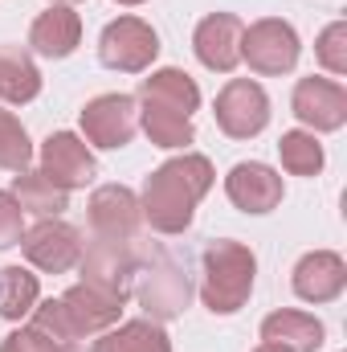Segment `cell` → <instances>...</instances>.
<instances>
[{"mask_svg": "<svg viewBox=\"0 0 347 352\" xmlns=\"http://www.w3.org/2000/svg\"><path fill=\"white\" fill-rule=\"evenodd\" d=\"M213 164L208 156H196V152H184V156H172L164 160L156 173L143 180V197H139V213L143 221L164 234V238H176L192 226L196 217V205L200 197L213 188Z\"/></svg>", "mask_w": 347, "mask_h": 352, "instance_id": "1", "label": "cell"}, {"mask_svg": "<svg viewBox=\"0 0 347 352\" xmlns=\"http://www.w3.org/2000/svg\"><path fill=\"white\" fill-rule=\"evenodd\" d=\"M123 307H127L123 299L102 295L86 283H74L58 299H37V307L29 316H33V328H41L58 344H82L86 336H98V332L115 328Z\"/></svg>", "mask_w": 347, "mask_h": 352, "instance_id": "2", "label": "cell"}, {"mask_svg": "<svg viewBox=\"0 0 347 352\" xmlns=\"http://www.w3.org/2000/svg\"><path fill=\"white\" fill-rule=\"evenodd\" d=\"M254 274H258V258L250 246L217 238L204 246L200 254V299L213 316H233L246 307L250 291H254Z\"/></svg>", "mask_w": 347, "mask_h": 352, "instance_id": "3", "label": "cell"}, {"mask_svg": "<svg viewBox=\"0 0 347 352\" xmlns=\"http://www.w3.org/2000/svg\"><path fill=\"white\" fill-rule=\"evenodd\" d=\"M135 278H139V287H135L139 307H143L147 320H156V324L184 316V307L192 303V274H188V263H180L168 250L143 254Z\"/></svg>", "mask_w": 347, "mask_h": 352, "instance_id": "4", "label": "cell"}, {"mask_svg": "<svg viewBox=\"0 0 347 352\" xmlns=\"http://www.w3.org/2000/svg\"><path fill=\"white\" fill-rule=\"evenodd\" d=\"M143 263V246L139 238H90L82 246V283L102 291V295H115L127 303V295L135 291V274Z\"/></svg>", "mask_w": 347, "mask_h": 352, "instance_id": "5", "label": "cell"}, {"mask_svg": "<svg viewBox=\"0 0 347 352\" xmlns=\"http://www.w3.org/2000/svg\"><path fill=\"white\" fill-rule=\"evenodd\" d=\"M298 54H302V41L294 25L282 16H261L241 33V62H250V70L261 78L290 74L298 66Z\"/></svg>", "mask_w": 347, "mask_h": 352, "instance_id": "6", "label": "cell"}, {"mask_svg": "<svg viewBox=\"0 0 347 352\" xmlns=\"http://www.w3.org/2000/svg\"><path fill=\"white\" fill-rule=\"evenodd\" d=\"M160 58V33L139 16H119L98 37V62L119 74H143Z\"/></svg>", "mask_w": 347, "mask_h": 352, "instance_id": "7", "label": "cell"}, {"mask_svg": "<svg viewBox=\"0 0 347 352\" xmlns=\"http://www.w3.org/2000/svg\"><path fill=\"white\" fill-rule=\"evenodd\" d=\"M213 115H217V127L229 140H254L270 123V94L254 78H229L217 94Z\"/></svg>", "mask_w": 347, "mask_h": 352, "instance_id": "8", "label": "cell"}, {"mask_svg": "<svg viewBox=\"0 0 347 352\" xmlns=\"http://www.w3.org/2000/svg\"><path fill=\"white\" fill-rule=\"evenodd\" d=\"M139 131V102L131 94H98L82 107V135L90 148H127Z\"/></svg>", "mask_w": 347, "mask_h": 352, "instance_id": "9", "label": "cell"}, {"mask_svg": "<svg viewBox=\"0 0 347 352\" xmlns=\"http://www.w3.org/2000/svg\"><path fill=\"white\" fill-rule=\"evenodd\" d=\"M82 230H74L62 217H41L33 230H25L21 238V254L29 258V266L45 270V274H66L74 270L82 258Z\"/></svg>", "mask_w": 347, "mask_h": 352, "instance_id": "10", "label": "cell"}, {"mask_svg": "<svg viewBox=\"0 0 347 352\" xmlns=\"http://www.w3.org/2000/svg\"><path fill=\"white\" fill-rule=\"evenodd\" d=\"M86 221L90 238H139V197L127 184H98L86 201Z\"/></svg>", "mask_w": 347, "mask_h": 352, "instance_id": "11", "label": "cell"}, {"mask_svg": "<svg viewBox=\"0 0 347 352\" xmlns=\"http://www.w3.org/2000/svg\"><path fill=\"white\" fill-rule=\"evenodd\" d=\"M290 111L307 131H339L347 123V90L335 78H298Z\"/></svg>", "mask_w": 347, "mask_h": 352, "instance_id": "12", "label": "cell"}, {"mask_svg": "<svg viewBox=\"0 0 347 352\" xmlns=\"http://www.w3.org/2000/svg\"><path fill=\"white\" fill-rule=\"evenodd\" d=\"M241 33H246V25H241L233 12H208V16L196 25V33H192V54H196V62H200L204 70H213V74L237 70V62H241Z\"/></svg>", "mask_w": 347, "mask_h": 352, "instance_id": "13", "label": "cell"}, {"mask_svg": "<svg viewBox=\"0 0 347 352\" xmlns=\"http://www.w3.org/2000/svg\"><path fill=\"white\" fill-rule=\"evenodd\" d=\"M41 173L49 176L58 188H86L94 180V152L82 135L74 131H53L45 144H41Z\"/></svg>", "mask_w": 347, "mask_h": 352, "instance_id": "14", "label": "cell"}, {"mask_svg": "<svg viewBox=\"0 0 347 352\" xmlns=\"http://www.w3.org/2000/svg\"><path fill=\"white\" fill-rule=\"evenodd\" d=\"M225 197L241 213H270L282 205V176L261 160H241L225 176Z\"/></svg>", "mask_w": 347, "mask_h": 352, "instance_id": "15", "label": "cell"}, {"mask_svg": "<svg viewBox=\"0 0 347 352\" xmlns=\"http://www.w3.org/2000/svg\"><path fill=\"white\" fill-rule=\"evenodd\" d=\"M290 287L302 303H331L347 287V263L335 250H311L298 258L294 274H290Z\"/></svg>", "mask_w": 347, "mask_h": 352, "instance_id": "16", "label": "cell"}, {"mask_svg": "<svg viewBox=\"0 0 347 352\" xmlns=\"http://www.w3.org/2000/svg\"><path fill=\"white\" fill-rule=\"evenodd\" d=\"M82 41V16L70 4H49L29 25V50L41 58H70Z\"/></svg>", "mask_w": 347, "mask_h": 352, "instance_id": "17", "label": "cell"}, {"mask_svg": "<svg viewBox=\"0 0 347 352\" xmlns=\"http://www.w3.org/2000/svg\"><path fill=\"white\" fill-rule=\"evenodd\" d=\"M261 340L265 344H282L290 352H319L323 340H327V332H323V324L311 311L282 307V311H270L261 320Z\"/></svg>", "mask_w": 347, "mask_h": 352, "instance_id": "18", "label": "cell"}, {"mask_svg": "<svg viewBox=\"0 0 347 352\" xmlns=\"http://www.w3.org/2000/svg\"><path fill=\"white\" fill-rule=\"evenodd\" d=\"M139 102H160V107L180 111V115L192 119V111L200 107V87H196L184 70L164 66V70H152V74L139 82Z\"/></svg>", "mask_w": 347, "mask_h": 352, "instance_id": "19", "label": "cell"}, {"mask_svg": "<svg viewBox=\"0 0 347 352\" xmlns=\"http://www.w3.org/2000/svg\"><path fill=\"white\" fill-rule=\"evenodd\" d=\"M41 94V70L21 45H0V98L25 107Z\"/></svg>", "mask_w": 347, "mask_h": 352, "instance_id": "20", "label": "cell"}, {"mask_svg": "<svg viewBox=\"0 0 347 352\" xmlns=\"http://www.w3.org/2000/svg\"><path fill=\"white\" fill-rule=\"evenodd\" d=\"M90 352H172V340L156 320H127L119 328L98 332Z\"/></svg>", "mask_w": 347, "mask_h": 352, "instance_id": "21", "label": "cell"}, {"mask_svg": "<svg viewBox=\"0 0 347 352\" xmlns=\"http://www.w3.org/2000/svg\"><path fill=\"white\" fill-rule=\"evenodd\" d=\"M8 192L16 197V205H21L25 213H37V217H62V213L70 209V192L58 188L41 168H37V173H33V168L16 173Z\"/></svg>", "mask_w": 347, "mask_h": 352, "instance_id": "22", "label": "cell"}, {"mask_svg": "<svg viewBox=\"0 0 347 352\" xmlns=\"http://www.w3.org/2000/svg\"><path fill=\"white\" fill-rule=\"evenodd\" d=\"M135 102H139V98H135ZM139 127H143L147 140H152L156 148H164V152H172V148H188V144L196 140L192 119L180 115V111L160 107V102H139Z\"/></svg>", "mask_w": 347, "mask_h": 352, "instance_id": "23", "label": "cell"}, {"mask_svg": "<svg viewBox=\"0 0 347 352\" xmlns=\"http://www.w3.org/2000/svg\"><path fill=\"white\" fill-rule=\"evenodd\" d=\"M41 299V283L25 266H0V320H25Z\"/></svg>", "mask_w": 347, "mask_h": 352, "instance_id": "24", "label": "cell"}, {"mask_svg": "<svg viewBox=\"0 0 347 352\" xmlns=\"http://www.w3.org/2000/svg\"><path fill=\"white\" fill-rule=\"evenodd\" d=\"M278 156H282V168L290 176H319L323 173V144L315 140V131H282L278 140Z\"/></svg>", "mask_w": 347, "mask_h": 352, "instance_id": "25", "label": "cell"}, {"mask_svg": "<svg viewBox=\"0 0 347 352\" xmlns=\"http://www.w3.org/2000/svg\"><path fill=\"white\" fill-rule=\"evenodd\" d=\"M29 164H33L29 131L21 127V119L12 111H0V168L4 173H25Z\"/></svg>", "mask_w": 347, "mask_h": 352, "instance_id": "26", "label": "cell"}, {"mask_svg": "<svg viewBox=\"0 0 347 352\" xmlns=\"http://www.w3.org/2000/svg\"><path fill=\"white\" fill-rule=\"evenodd\" d=\"M315 58L327 74H347V21H331L319 41H315Z\"/></svg>", "mask_w": 347, "mask_h": 352, "instance_id": "27", "label": "cell"}, {"mask_svg": "<svg viewBox=\"0 0 347 352\" xmlns=\"http://www.w3.org/2000/svg\"><path fill=\"white\" fill-rule=\"evenodd\" d=\"M70 344H58L53 336H45L41 328H16V332H8L4 340H0V352H66Z\"/></svg>", "mask_w": 347, "mask_h": 352, "instance_id": "28", "label": "cell"}, {"mask_svg": "<svg viewBox=\"0 0 347 352\" xmlns=\"http://www.w3.org/2000/svg\"><path fill=\"white\" fill-rule=\"evenodd\" d=\"M21 238H25V209L8 188H0V250L21 246Z\"/></svg>", "mask_w": 347, "mask_h": 352, "instance_id": "29", "label": "cell"}, {"mask_svg": "<svg viewBox=\"0 0 347 352\" xmlns=\"http://www.w3.org/2000/svg\"><path fill=\"white\" fill-rule=\"evenodd\" d=\"M254 352H290V349H282V344H265V340H261V344H258Z\"/></svg>", "mask_w": 347, "mask_h": 352, "instance_id": "30", "label": "cell"}, {"mask_svg": "<svg viewBox=\"0 0 347 352\" xmlns=\"http://www.w3.org/2000/svg\"><path fill=\"white\" fill-rule=\"evenodd\" d=\"M115 4H127V8H131V4H143V0H115Z\"/></svg>", "mask_w": 347, "mask_h": 352, "instance_id": "31", "label": "cell"}, {"mask_svg": "<svg viewBox=\"0 0 347 352\" xmlns=\"http://www.w3.org/2000/svg\"><path fill=\"white\" fill-rule=\"evenodd\" d=\"M49 4H78V0H49Z\"/></svg>", "mask_w": 347, "mask_h": 352, "instance_id": "32", "label": "cell"}, {"mask_svg": "<svg viewBox=\"0 0 347 352\" xmlns=\"http://www.w3.org/2000/svg\"><path fill=\"white\" fill-rule=\"evenodd\" d=\"M66 352H82V349H78V344H70V349H66Z\"/></svg>", "mask_w": 347, "mask_h": 352, "instance_id": "33", "label": "cell"}]
</instances>
